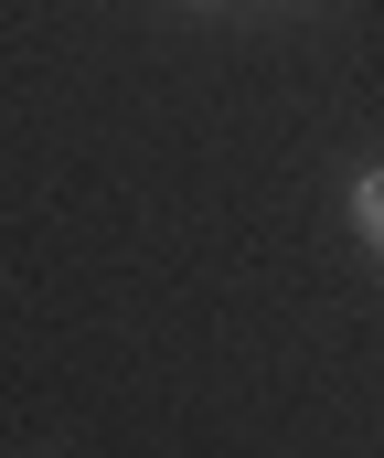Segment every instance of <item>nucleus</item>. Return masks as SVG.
Listing matches in <instances>:
<instances>
[{"label": "nucleus", "instance_id": "1", "mask_svg": "<svg viewBox=\"0 0 384 458\" xmlns=\"http://www.w3.org/2000/svg\"><path fill=\"white\" fill-rule=\"evenodd\" d=\"M353 234L384 256V171H353Z\"/></svg>", "mask_w": 384, "mask_h": 458}]
</instances>
